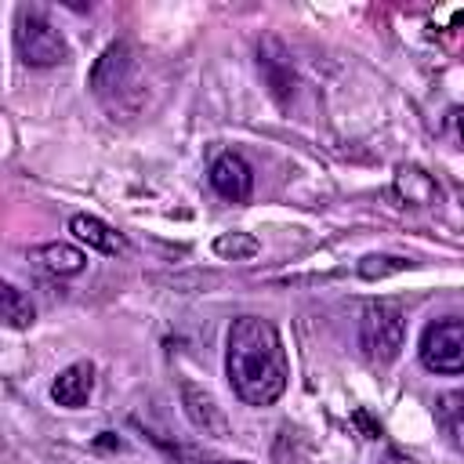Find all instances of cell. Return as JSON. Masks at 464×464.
Segmentation results:
<instances>
[{"label": "cell", "mask_w": 464, "mask_h": 464, "mask_svg": "<svg viewBox=\"0 0 464 464\" xmlns=\"http://www.w3.org/2000/svg\"><path fill=\"white\" fill-rule=\"evenodd\" d=\"M14 47L22 54L25 65L33 69H47V65H62L69 58V44L62 36V29H54L40 11H18L14 22Z\"/></svg>", "instance_id": "obj_4"}, {"label": "cell", "mask_w": 464, "mask_h": 464, "mask_svg": "<svg viewBox=\"0 0 464 464\" xmlns=\"http://www.w3.org/2000/svg\"><path fill=\"white\" fill-rule=\"evenodd\" d=\"M91 94L112 120H130L145 105V62L134 44H109L91 69Z\"/></svg>", "instance_id": "obj_2"}, {"label": "cell", "mask_w": 464, "mask_h": 464, "mask_svg": "<svg viewBox=\"0 0 464 464\" xmlns=\"http://www.w3.org/2000/svg\"><path fill=\"white\" fill-rule=\"evenodd\" d=\"M392 188H395L399 203H406V207H431V203L439 199L435 178H431L424 167H417V163H402V167L395 170Z\"/></svg>", "instance_id": "obj_10"}, {"label": "cell", "mask_w": 464, "mask_h": 464, "mask_svg": "<svg viewBox=\"0 0 464 464\" xmlns=\"http://www.w3.org/2000/svg\"><path fill=\"white\" fill-rule=\"evenodd\" d=\"M69 232H72L80 243H87V250H98V254H105V257H116V254L127 250V239H123L112 225H105L102 218H94V214H76V218L69 221Z\"/></svg>", "instance_id": "obj_9"}, {"label": "cell", "mask_w": 464, "mask_h": 464, "mask_svg": "<svg viewBox=\"0 0 464 464\" xmlns=\"http://www.w3.org/2000/svg\"><path fill=\"white\" fill-rule=\"evenodd\" d=\"M94 392V366L91 362H69L54 381H51V399L65 410H80L87 406Z\"/></svg>", "instance_id": "obj_8"}, {"label": "cell", "mask_w": 464, "mask_h": 464, "mask_svg": "<svg viewBox=\"0 0 464 464\" xmlns=\"http://www.w3.org/2000/svg\"><path fill=\"white\" fill-rule=\"evenodd\" d=\"M225 377L239 402L272 406L290 381V362L279 330L261 315H239L225 337Z\"/></svg>", "instance_id": "obj_1"}, {"label": "cell", "mask_w": 464, "mask_h": 464, "mask_svg": "<svg viewBox=\"0 0 464 464\" xmlns=\"http://www.w3.org/2000/svg\"><path fill=\"white\" fill-rule=\"evenodd\" d=\"M210 185H214V192H218L221 199L243 203V199H250V192H254V170H250V163H246L243 156L221 152V156L210 163Z\"/></svg>", "instance_id": "obj_6"}, {"label": "cell", "mask_w": 464, "mask_h": 464, "mask_svg": "<svg viewBox=\"0 0 464 464\" xmlns=\"http://www.w3.org/2000/svg\"><path fill=\"white\" fill-rule=\"evenodd\" d=\"M0 319H4L7 330H29L33 319H36V308L29 304V297L14 283L0 286Z\"/></svg>", "instance_id": "obj_13"}, {"label": "cell", "mask_w": 464, "mask_h": 464, "mask_svg": "<svg viewBox=\"0 0 464 464\" xmlns=\"http://www.w3.org/2000/svg\"><path fill=\"white\" fill-rule=\"evenodd\" d=\"M435 424L446 442L464 457V392H442L435 399Z\"/></svg>", "instance_id": "obj_12"}, {"label": "cell", "mask_w": 464, "mask_h": 464, "mask_svg": "<svg viewBox=\"0 0 464 464\" xmlns=\"http://www.w3.org/2000/svg\"><path fill=\"white\" fill-rule=\"evenodd\" d=\"M420 362L431 373L460 377L464 373V319H435L420 334Z\"/></svg>", "instance_id": "obj_5"}, {"label": "cell", "mask_w": 464, "mask_h": 464, "mask_svg": "<svg viewBox=\"0 0 464 464\" xmlns=\"http://www.w3.org/2000/svg\"><path fill=\"white\" fill-rule=\"evenodd\" d=\"M181 406H185L188 420L203 435H214V439H225L228 435V417H225V410L218 406V399L207 388H199L192 381H181Z\"/></svg>", "instance_id": "obj_7"}, {"label": "cell", "mask_w": 464, "mask_h": 464, "mask_svg": "<svg viewBox=\"0 0 464 464\" xmlns=\"http://www.w3.org/2000/svg\"><path fill=\"white\" fill-rule=\"evenodd\" d=\"M402 341H406V315H402L399 301H373L362 308L359 348L370 362H377V366L395 362L402 352Z\"/></svg>", "instance_id": "obj_3"}, {"label": "cell", "mask_w": 464, "mask_h": 464, "mask_svg": "<svg viewBox=\"0 0 464 464\" xmlns=\"http://www.w3.org/2000/svg\"><path fill=\"white\" fill-rule=\"evenodd\" d=\"M33 261L51 276H80L87 268V254L72 243H44L33 250Z\"/></svg>", "instance_id": "obj_11"}, {"label": "cell", "mask_w": 464, "mask_h": 464, "mask_svg": "<svg viewBox=\"0 0 464 464\" xmlns=\"http://www.w3.org/2000/svg\"><path fill=\"white\" fill-rule=\"evenodd\" d=\"M178 464H250V460H225V457H210V453H196V450H174Z\"/></svg>", "instance_id": "obj_16"}, {"label": "cell", "mask_w": 464, "mask_h": 464, "mask_svg": "<svg viewBox=\"0 0 464 464\" xmlns=\"http://www.w3.org/2000/svg\"><path fill=\"white\" fill-rule=\"evenodd\" d=\"M413 261H406V257H392V254H366L362 261H359V276L362 279H388V276H395V272H402V268H410Z\"/></svg>", "instance_id": "obj_15"}, {"label": "cell", "mask_w": 464, "mask_h": 464, "mask_svg": "<svg viewBox=\"0 0 464 464\" xmlns=\"http://www.w3.org/2000/svg\"><path fill=\"white\" fill-rule=\"evenodd\" d=\"M214 254L225 257V261H250V257L261 254V243L250 232H221L214 239Z\"/></svg>", "instance_id": "obj_14"}, {"label": "cell", "mask_w": 464, "mask_h": 464, "mask_svg": "<svg viewBox=\"0 0 464 464\" xmlns=\"http://www.w3.org/2000/svg\"><path fill=\"white\" fill-rule=\"evenodd\" d=\"M457 116H460V120H457V123H460V138H464V112H457Z\"/></svg>", "instance_id": "obj_17"}]
</instances>
